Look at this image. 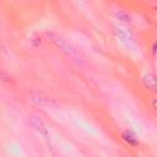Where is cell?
Instances as JSON below:
<instances>
[{"label": "cell", "instance_id": "1", "mask_svg": "<svg viewBox=\"0 0 157 157\" xmlns=\"http://www.w3.org/2000/svg\"><path fill=\"white\" fill-rule=\"evenodd\" d=\"M31 124H32V126H33L39 134H42V135H44V136L48 135L47 128H45L43 120H42L39 117H32V118H31Z\"/></svg>", "mask_w": 157, "mask_h": 157}, {"label": "cell", "instance_id": "2", "mask_svg": "<svg viewBox=\"0 0 157 157\" xmlns=\"http://www.w3.org/2000/svg\"><path fill=\"white\" fill-rule=\"evenodd\" d=\"M144 83L147 88L157 92V77L153 74H151V72L145 74L144 75Z\"/></svg>", "mask_w": 157, "mask_h": 157}, {"label": "cell", "instance_id": "3", "mask_svg": "<svg viewBox=\"0 0 157 157\" xmlns=\"http://www.w3.org/2000/svg\"><path fill=\"white\" fill-rule=\"evenodd\" d=\"M123 136H124V140H125L126 142H129V144H131V145H136V144H137V141H136V140L134 139V136H131L130 134H126V132H125Z\"/></svg>", "mask_w": 157, "mask_h": 157}]
</instances>
